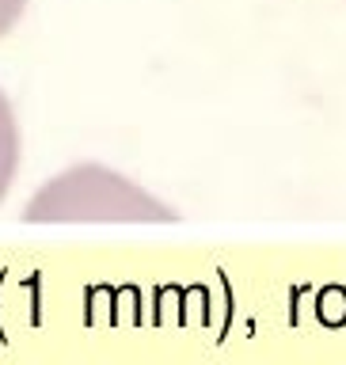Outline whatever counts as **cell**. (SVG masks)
I'll return each mask as SVG.
<instances>
[{
    "instance_id": "cell-2",
    "label": "cell",
    "mask_w": 346,
    "mask_h": 365,
    "mask_svg": "<svg viewBox=\"0 0 346 365\" xmlns=\"http://www.w3.org/2000/svg\"><path fill=\"white\" fill-rule=\"evenodd\" d=\"M16 168H19V133H16V114H11L4 91H0V202L16 179Z\"/></svg>"
},
{
    "instance_id": "cell-1",
    "label": "cell",
    "mask_w": 346,
    "mask_h": 365,
    "mask_svg": "<svg viewBox=\"0 0 346 365\" xmlns=\"http://www.w3.org/2000/svg\"><path fill=\"white\" fill-rule=\"evenodd\" d=\"M31 225L61 221H175V213L137 182L99 164H80L61 171L34 194L23 210Z\"/></svg>"
},
{
    "instance_id": "cell-3",
    "label": "cell",
    "mask_w": 346,
    "mask_h": 365,
    "mask_svg": "<svg viewBox=\"0 0 346 365\" xmlns=\"http://www.w3.org/2000/svg\"><path fill=\"white\" fill-rule=\"evenodd\" d=\"M23 8H27V0H0V38H4V34L19 23Z\"/></svg>"
}]
</instances>
